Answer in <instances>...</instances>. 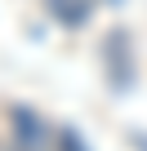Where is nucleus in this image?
Here are the masks:
<instances>
[{
    "label": "nucleus",
    "mask_w": 147,
    "mask_h": 151,
    "mask_svg": "<svg viewBox=\"0 0 147 151\" xmlns=\"http://www.w3.org/2000/svg\"><path fill=\"white\" fill-rule=\"evenodd\" d=\"M49 5H58L62 9V22H71V27L85 18V0H49Z\"/></svg>",
    "instance_id": "1"
}]
</instances>
